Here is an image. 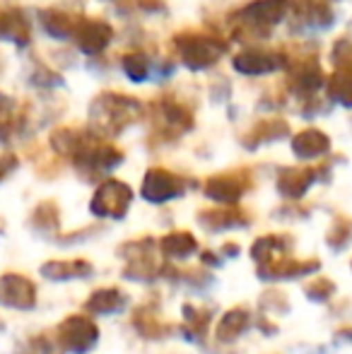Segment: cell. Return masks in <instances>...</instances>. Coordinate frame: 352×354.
<instances>
[{
  "label": "cell",
  "instance_id": "cell-1",
  "mask_svg": "<svg viewBox=\"0 0 352 354\" xmlns=\"http://www.w3.org/2000/svg\"><path fill=\"white\" fill-rule=\"evenodd\" d=\"M116 258L123 263L121 268L123 280L138 282V284L157 282L162 275V266H165V261L160 258V251H157V239L150 236V234L118 243Z\"/></svg>",
  "mask_w": 352,
  "mask_h": 354
},
{
  "label": "cell",
  "instance_id": "cell-38",
  "mask_svg": "<svg viewBox=\"0 0 352 354\" xmlns=\"http://www.w3.org/2000/svg\"><path fill=\"white\" fill-rule=\"evenodd\" d=\"M5 330H8V323H5V318L0 316V335H3Z\"/></svg>",
  "mask_w": 352,
  "mask_h": 354
},
{
  "label": "cell",
  "instance_id": "cell-19",
  "mask_svg": "<svg viewBox=\"0 0 352 354\" xmlns=\"http://www.w3.org/2000/svg\"><path fill=\"white\" fill-rule=\"evenodd\" d=\"M222 46L212 39H191L183 44V61L191 68H205L212 61H217Z\"/></svg>",
  "mask_w": 352,
  "mask_h": 354
},
{
  "label": "cell",
  "instance_id": "cell-24",
  "mask_svg": "<svg viewBox=\"0 0 352 354\" xmlns=\"http://www.w3.org/2000/svg\"><path fill=\"white\" fill-rule=\"evenodd\" d=\"M285 8H287V0H259V3L249 5L244 15L251 22L272 24V22H277V19H282Z\"/></svg>",
  "mask_w": 352,
  "mask_h": 354
},
{
  "label": "cell",
  "instance_id": "cell-22",
  "mask_svg": "<svg viewBox=\"0 0 352 354\" xmlns=\"http://www.w3.org/2000/svg\"><path fill=\"white\" fill-rule=\"evenodd\" d=\"M302 294L311 304H331L338 297V284L326 275H314L302 284Z\"/></svg>",
  "mask_w": 352,
  "mask_h": 354
},
{
  "label": "cell",
  "instance_id": "cell-2",
  "mask_svg": "<svg viewBox=\"0 0 352 354\" xmlns=\"http://www.w3.org/2000/svg\"><path fill=\"white\" fill-rule=\"evenodd\" d=\"M53 335H56L63 354H92L102 340V328L87 313H68L53 328Z\"/></svg>",
  "mask_w": 352,
  "mask_h": 354
},
{
  "label": "cell",
  "instance_id": "cell-3",
  "mask_svg": "<svg viewBox=\"0 0 352 354\" xmlns=\"http://www.w3.org/2000/svg\"><path fill=\"white\" fill-rule=\"evenodd\" d=\"M131 205H133V188L126 181H118V178H104L94 188L92 201H89V212L97 219L121 222V219H126Z\"/></svg>",
  "mask_w": 352,
  "mask_h": 354
},
{
  "label": "cell",
  "instance_id": "cell-23",
  "mask_svg": "<svg viewBox=\"0 0 352 354\" xmlns=\"http://www.w3.org/2000/svg\"><path fill=\"white\" fill-rule=\"evenodd\" d=\"M292 311V301L287 297L285 289H277V287H268L261 292L259 297V313L263 316L272 318V316H287Z\"/></svg>",
  "mask_w": 352,
  "mask_h": 354
},
{
  "label": "cell",
  "instance_id": "cell-34",
  "mask_svg": "<svg viewBox=\"0 0 352 354\" xmlns=\"http://www.w3.org/2000/svg\"><path fill=\"white\" fill-rule=\"evenodd\" d=\"M254 326L259 328V333H263L266 337H275L277 333H280V326H277V321H272V318L263 316V313H259V318L254 321Z\"/></svg>",
  "mask_w": 352,
  "mask_h": 354
},
{
  "label": "cell",
  "instance_id": "cell-33",
  "mask_svg": "<svg viewBox=\"0 0 352 354\" xmlns=\"http://www.w3.org/2000/svg\"><path fill=\"white\" fill-rule=\"evenodd\" d=\"M198 258H201V268H205V270H217V268H222V256L217 251H210V248H201L198 251Z\"/></svg>",
  "mask_w": 352,
  "mask_h": 354
},
{
  "label": "cell",
  "instance_id": "cell-7",
  "mask_svg": "<svg viewBox=\"0 0 352 354\" xmlns=\"http://www.w3.org/2000/svg\"><path fill=\"white\" fill-rule=\"evenodd\" d=\"M186 178L169 171L165 167H152L145 171L140 183V196L150 205H167L172 201H178L186 193Z\"/></svg>",
  "mask_w": 352,
  "mask_h": 354
},
{
  "label": "cell",
  "instance_id": "cell-36",
  "mask_svg": "<svg viewBox=\"0 0 352 354\" xmlns=\"http://www.w3.org/2000/svg\"><path fill=\"white\" fill-rule=\"evenodd\" d=\"M15 169H17V157L15 154H3L0 157V181H5Z\"/></svg>",
  "mask_w": 352,
  "mask_h": 354
},
{
  "label": "cell",
  "instance_id": "cell-11",
  "mask_svg": "<svg viewBox=\"0 0 352 354\" xmlns=\"http://www.w3.org/2000/svg\"><path fill=\"white\" fill-rule=\"evenodd\" d=\"M254 311H251L246 304H237V306H230L225 313L220 316V321L215 323V342L217 345H237L246 333L254 328Z\"/></svg>",
  "mask_w": 352,
  "mask_h": 354
},
{
  "label": "cell",
  "instance_id": "cell-30",
  "mask_svg": "<svg viewBox=\"0 0 352 354\" xmlns=\"http://www.w3.org/2000/svg\"><path fill=\"white\" fill-rule=\"evenodd\" d=\"M17 34H24L22 24L15 15H5L0 12V37H10V39H17Z\"/></svg>",
  "mask_w": 352,
  "mask_h": 354
},
{
  "label": "cell",
  "instance_id": "cell-14",
  "mask_svg": "<svg viewBox=\"0 0 352 354\" xmlns=\"http://www.w3.org/2000/svg\"><path fill=\"white\" fill-rule=\"evenodd\" d=\"M157 251H160V258L165 263H186L191 261L193 256H198L201 251V241L196 239V234L188 232V229H172V232L162 234L157 239Z\"/></svg>",
  "mask_w": 352,
  "mask_h": 354
},
{
  "label": "cell",
  "instance_id": "cell-28",
  "mask_svg": "<svg viewBox=\"0 0 352 354\" xmlns=\"http://www.w3.org/2000/svg\"><path fill=\"white\" fill-rule=\"evenodd\" d=\"M97 234H102V227L99 224H89L85 229H77V232H71V234H61V236L56 239L58 246H80V243H87L92 241Z\"/></svg>",
  "mask_w": 352,
  "mask_h": 354
},
{
  "label": "cell",
  "instance_id": "cell-17",
  "mask_svg": "<svg viewBox=\"0 0 352 354\" xmlns=\"http://www.w3.org/2000/svg\"><path fill=\"white\" fill-rule=\"evenodd\" d=\"M29 229L37 234L39 239H51L56 241L61 236V207L53 201H44L29 214Z\"/></svg>",
  "mask_w": 352,
  "mask_h": 354
},
{
  "label": "cell",
  "instance_id": "cell-40",
  "mask_svg": "<svg viewBox=\"0 0 352 354\" xmlns=\"http://www.w3.org/2000/svg\"><path fill=\"white\" fill-rule=\"evenodd\" d=\"M350 272H352V258H350Z\"/></svg>",
  "mask_w": 352,
  "mask_h": 354
},
{
  "label": "cell",
  "instance_id": "cell-21",
  "mask_svg": "<svg viewBox=\"0 0 352 354\" xmlns=\"http://www.w3.org/2000/svg\"><path fill=\"white\" fill-rule=\"evenodd\" d=\"M12 354H63L53 330H39L15 345Z\"/></svg>",
  "mask_w": 352,
  "mask_h": 354
},
{
  "label": "cell",
  "instance_id": "cell-37",
  "mask_svg": "<svg viewBox=\"0 0 352 354\" xmlns=\"http://www.w3.org/2000/svg\"><path fill=\"white\" fill-rule=\"evenodd\" d=\"M333 342L338 345H352V326H343L333 333Z\"/></svg>",
  "mask_w": 352,
  "mask_h": 354
},
{
  "label": "cell",
  "instance_id": "cell-12",
  "mask_svg": "<svg viewBox=\"0 0 352 354\" xmlns=\"http://www.w3.org/2000/svg\"><path fill=\"white\" fill-rule=\"evenodd\" d=\"M94 272H97V268L87 258H51V261L39 266V275L46 282L56 284L92 280Z\"/></svg>",
  "mask_w": 352,
  "mask_h": 354
},
{
  "label": "cell",
  "instance_id": "cell-29",
  "mask_svg": "<svg viewBox=\"0 0 352 354\" xmlns=\"http://www.w3.org/2000/svg\"><path fill=\"white\" fill-rule=\"evenodd\" d=\"M331 89H333V97L338 99L340 104H345V106H352V73L350 71L335 73Z\"/></svg>",
  "mask_w": 352,
  "mask_h": 354
},
{
  "label": "cell",
  "instance_id": "cell-31",
  "mask_svg": "<svg viewBox=\"0 0 352 354\" xmlns=\"http://www.w3.org/2000/svg\"><path fill=\"white\" fill-rule=\"evenodd\" d=\"M123 66H126V73L131 75L133 80H142L147 75V66H145V61H142L140 53H133V56H128L126 61H123Z\"/></svg>",
  "mask_w": 352,
  "mask_h": 354
},
{
  "label": "cell",
  "instance_id": "cell-25",
  "mask_svg": "<svg viewBox=\"0 0 352 354\" xmlns=\"http://www.w3.org/2000/svg\"><path fill=\"white\" fill-rule=\"evenodd\" d=\"M234 66L237 71L246 75H263L275 68V58L266 51H244L241 56L234 58Z\"/></svg>",
  "mask_w": 352,
  "mask_h": 354
},
{
  "label": "cell",
  "instance_id": "cell-9",
  "mask_svg": "<svg viewBox=\"0 0 352 354\" xmlns=\"http://www.w3.org/2000/svg\"><path fill=\"white\" fill-rule=\"evenodd\" d=\"M196 222H198V227L207 234H225V232H237V229L251 227L254 217H251V212L244 210L241 205H234V207L212 205V207L198 210Z\"/></svg>",
  "mask_w": 352,
  "mask_h": 354
},
{
  "label": "cell",
  "instance_id": "cell-5",
  "mask_svg": "<svg viewBox=\"0 0 352 354\" xmlns=\"http://www.w3.org/2000/svg\"><path fill=\"white\" fill-rule=\"evenodd\" d=\"M319 270H321V258L316 256L299 258L295 253H290V256L275 258V261L266 263V266H256V277L261 282L277 284V282L309 280V277L319 275Z\"/></svg>",
  "mask_w": 352,
  "mask_h": 354
},
{
  "label": "cell",
  "instance_id": "cell-26",
  "mask_svg": "<svg viewBox=\"0 0 352 354\" xmlns=\"http://www.w3.org/2000/svg\"><path fill=\"white\" fill-rule=\"evenodd\" d=\"M111 39V29L102 22H87L85 29L80 34V46L87 53H97L106 46V41Z\"/></svg>",
  "mask_w": 352,
  "mask_h": 354
},
{
  "label": "cell",
  "instance_id": "cell-35",
  "mask_svg": "<svg viewBox=\"0 0 352 354\" xmlns=\"http://www.w3.org/2000/svg\"><path fill=\"white\" fill-rule=\"evenodd\" d=\"M217 253L222 256V261H225V258L227 261H234V258L241 256V246H239V241H222Z\"/></svg>",
  "mask_w": 352,
  "mask_h": 354
},
{
  "label": "cell",
  "instance_id": "cell-18",
  "mask_svg": "<svg viewBox=\"0 0 352 354\" xmlns=\"http://www.w3.org/2000/svg\"><path fill=\"white\" fill-rule=\"evenodd\" d=\"M331 149V140L326 133L316 131V128H306V131L297 133L295 140H292V152H295L297 159H319L324 157L326 152Z\"/></svg>",
  "mask_w": 352,
  "mask_h": 354
},
{
  "label": "cell",
  "instance_id": "cell-10",
  "mask_svg": "<svg viewBox=\"0 0 352 354\" xmlns=\"http://www.w3.org/2000/svg\"><path fill=\"white\" fill-rule=\"evenodd\" d=\"M131 306V297L126 289L121 287H97L89 292V297L82 301V313L92 318H111L126 313V308Z\"/></svg>",
  "mask_w": 352,
  "mask_h": 354
},
{
  "label": "cell",
  "instance_id": "cell-4",
  "mask_svg": "<svg viewBox=\"0 0 352 354\" xmlns=\"http://www.w3.org/2000/svg\"><path fill=\"white\" fill-rule=\"evenodd\" d=\"M251 186H254V178L249 169H232V171L207 176L203 183V196L220 207H234L251 191Z\"/></svg>",
  "mask_w": 352,
  "mask_h": 354
},
{
  "label": "cell",
  "instance_id": "cell-8",
  "mask_svg": "<svg viewBox=\"0 0 352 354\" xmlns=\"http://www.w3.org/2000/svg\"><path fill=\"white\" fill-rule=\"evenodd\" d=\"M39 306V287L24 272H3L0 275V308L29 313Z\"/></svg>",
  "mask_w": 352,
  "mask_h": 354
},
{
  "label": "cell",
  "instance_id": "cell-16",
  "mask_svg": "<svg viewBox=\"0 0 352 354\" xmlns=\"http://www.w3.org/2000/svg\"><path fill=\"white\" fill-rule=\"evenodd\" d=\"M215 321V311L207 306H198V304L186 301L181 306V335L188 342L203 345Z\"/></svg>",
  "mask_w": 352,
  "mask_h": 354
},
{
  "label": "cell",
  "instance_id": "cell-27",
  "mask_svg": "<svg viewBox=\"0 0 352 354\" xmlns=\"http://www.w3.org/2000/svg\"><path fill=\"white\" fill-rule=\"evenodd\" d=\"M287 133V126L285 123H277V121H268V123H261L259 128L251 131V136H246V147H259L263 142H270V140H277Z\"/></svg>",
  "mask_w": 352,
  "mask_h": 354
},
{
  "label": "cell",
  "instance_id": "cell-39",
  "mask_svg": "<svg viewBox=\"0 0 352 354\" xmlns=\"http://www.w3.org/2000/svg\"><path fill=\"white\" fill-rule=\"evenodd\" d=\"M0 234H5V222L0 219Z\"/></svg>",
  "mask_w": 352,
  "mask_h": 354
},
{
  "label": "cell",
  "instance_id": "cell-32",
  "mask_svg": "<svg viewBox=\"0 0 352 354\" xmlns=\"http://www.w3.org/2000/svg\"><path fill=\"white\" fill-rule=\"evenodd\" d=\"M333 61L338 63L340 68L352 73V44L350 41H340L338 46L333 48Z\"/></svg>",
  "mask_w": 352,
  "mask_h": 354
},
{
  "label": "cell",
  "instance_id": "cell-13",
  "mask_svg": "<svg viewBox=\"0 0 352 354\" xmlns=\"http://www.w3.org/2000/svg\"><path fill=\"white\" fill-rule=\"evenodd\" d=\"M316 181H319V169L282 167L280 171H277L275 188L285 203H299Z\"/></svg>",
  "mask_w": 352,
  "mask_h": 354
},
{
  "label": "cell",
  "instance_id": "cell-20",
  "mask_svg": "<svg viewBox=\"0 0 352 354\" xmlns=\"http://www.w3.org/2000/svg\"><path fill=\"white\" fill-rule=\"evenodd\" d=\"M326 248L331 253H343L352 246V217L348 214H335L326 229Z\"/></svg>",
  "mask_w": 352,
  "mask_h": 354
},
{
  "label": "cell",
  "instance_id": "cell-6",
  "mask_svg": "<svg viewBox=\"0 0 352 354\" xmlns=\"http://www.w3.org/2000/svg\"><path fill=\"white\" fill-rule=\"evenodd\" d=\"M131 328L140 340L147 342H162L174 333V326L162 318V301L157 297V292H150V297L133 306Z\"/></svg>",
  "mask_w": 352,
  "mask_h": 354
},
{
  "label": "cell",
  "instance_id": "cell-15",
  "mask_svg": "<svg viewBox=\"0 0 352 354\" xmlns=\"http://www.w3.org/2000/svg\"><path fill=\"white\" fill-rule=\"evenodd\" d=\"M297 241L292 234L287 232H272V234H261L251 241L249 256L254 261V266H266V263L275 261V258L290 256L295 253Z\"/></svg>",
  "mask_w": 352,
  "mask_h": 354
}]
</instances>
